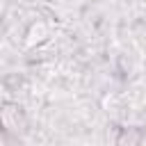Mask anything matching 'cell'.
<instances>
[{"label": "cell", "mask_w": 146, "mask_h": 146, "mask_svg": "<svg viewBox=\"0 0 146 146\" xmlns=\"http://www.w3.org/2000/svg\"><path fill=\"white\" fill-rule=\"evenodd\" d=\"M2 123L9 130H18V107L16 105H5V110H2Z\"/></svg>", "instance_id": "obj_1"}]
</instances>
